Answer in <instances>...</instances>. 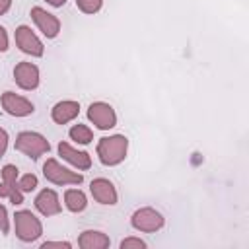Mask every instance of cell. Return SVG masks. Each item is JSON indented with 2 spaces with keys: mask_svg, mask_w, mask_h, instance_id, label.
Here are the masks:
<instances>
[{
  "mask_svg": "<svg viewBox=\"0 0 249 249\" xmlns=\"http://www.w3.org/2000/svg\"><path fill=\"white\" fill-rule=\"evenodd\" d=\"M31 18H33V21L37 23V27L43 31L45 37L53 39V37L58 35V31H60V21H58L56 16H53V14L45 12L43 8L35 6V8H31Z\"/></svg>",
  "mask_w": 249,
  "mask_h": 249,
  "instance_id": "cell-7",
  "label": "cell"
},
{
  "mask_svg": "<svg viewBox=\"0 0 249 249\" xmlns=\"http://www.w3.org/2000/svg\"><path fill=\"white\" fill-rule=\"evenodd\" d=\"M109 243H111L109 237L95 230H86L78 237V245L82 249H105V247H109Z\"/></svg>",
  "mask_w": 249,
  "mask_h": 249,
  "instance_id": "cell-15",
  "label": "cell"
},
{
  "mask_svg": "<svg viewBox=\"0 0 249 249\" xmlns=\"http://www.w3.org/2000/svg\"><path fill=\"white\" fill-rule=\"evenodd\" d=\"M128 150V140L123 134H115V136H105L99 140L97 144V156L99 161L103 165H117L124 160Z\"/></svg>",
  "mask_w": 249,
  "mask_h": 249,
  "instance_id": "cell-1",
  "label": "cell"
},
{
  "mask_svg": "<svg viewBox=\"0 0 249 249\" xmlns=\"http://www.w3.org/2000/svg\"><path fill=\"white\" fill-rule=\"evenodd\" d=\"M0 196H8L14 204H21L23 202V195L19 191L18 185H10V183H0Z\"/></svg>",
  "mask_w": 249,
  "mask_h": 249,
  "instance_id": "cell-18",
  "label": "cell"
},
{
  "mask_svg": "<svg viewBox=\"0 0 249 249\" xmlns=\"http://www.w3.org/2000/svg\"><path fill=\"white\" fill-rule=\"evenodd\" d=\"M45 2H49L51 6H54V8H58V6H62L66 0H45Z\"/></svg>",
  "mask_w": 249,
  "mask_h": 249,
  "instance_id": "cell-28",
  "label": "cell"
},
{
  "mask_svg": "<svg viewBox=\"0 0 249 249\" xmlns=\"http://www.w3.org/2000/svg\"><path fill=\"white\" fill-rule=\"evenodd\" d=\"M64 202H66V208L70 212H82L86 208V204H88L86 195L82 191H78V189H68L64 193Z\"/></svg>",
  "mask_w": 249,
  "mask_h": 249,
  "instance_id": "cell-16",
  "label": "cell"
},
{
  "mask_svg": "<svg viewBox=\"0 0 249 249\" xmlns=\"http://www.w3.org/2000/svg\"><path fill=\"white\" fill-rule=\"evenodd\" d=\"M16 179H18V167L12 165V163L4 165V169H2V181L4 183H10V185H16Z\"/></svg>",
  "mask_w": 249,
  "mask_h": 249,
  "instance_id": "cell-21",
  "label": "cell"
},
{
  "mask_svg": "<svg viewBox=\"0 0 249 249\" xmlns=\"http://www.w3.org/2000/svg\"><path fill=\"white\" fill-rule=\"evenodd\" d=\"M89 191L93 195V198L101 204H117V191L113 187V183L109 179H93L89 185Z\"/></svg>",
  "mask_w": 249,
  "mask_h": 249,
  "instance_id": "cell-11",
  "label": "cell"
},
{
  "mask_svg": "<svg viewBox=\"0 0 249 249\" xmlns=\"http://www.w3.org/2000/svg\"><path fill=\"white\" fill-rule=\"evenodd\" d=\"M16 150H19L21 154L29 156L31 160H37L39 156H43L45 152L51 150V144L39 132L25 130V132H19L18 134V138H16Z\"/></svg>",
  "mask_w": 249,
  "mask_h": 249,
  "instance_id": "cell-2",
  "label": "cell"
},
{
  "mask_svg": "<svg viewBox=\"0 0 249 249\" xmlns=\"http://www.w3.org/2000/svg\"><path fill=\"white\" fill-rule=\"evenodd\" d=\"M130 247L144 249V247H146V243H144L142 239H138V237H126V239H123V241H121V249H130Z\"/></svg>",
  "mask_w": 249,
  "mask_h": 249,
  "instance_id": "cell-22",
  "label": "cell"
},
{
  "mask_svg": "<svg viewBox=\"0 0 249 249\" xmlns=\"http://www.w3.org/2000/svg\"><path fill=\"white\" fill-rule=\"evenodd\" d=\"M16 43L23 53H27L31 56H41L43 54V43L37 39V35L27 25H19L16 29Z\"/></svg>",
  "mask_w": 249,
  "mask_h": 249,
  "instance_id": "cell-8",
  "label": "cell"
},
{
  "mask_svg": "<svg viewBox=\"0 0 249 249\" xmlns=\"http://www.w3.org/2000/svg\"><path fill=\"white\" fill-rule=\"evenodd\" d=\"M14 218H16V235L21 241H35L43 233V226L39 218H35V214H31L29 210H19L16 212Z\"/></svg>",
  "mask_w": 249,
  "mask_h": 249,
  "instance_id": "cell-3",
  "label": "cell"
},
{
  "mask_svg": "<svg viewBox=\"0 0 249 249\" xmlns=\"http://www.w3.org/2000/svg\"><path fill=\"white\" fill-rule=\"evenodd\" d=\"M6 148H8V134H6L4 128H0V158L4 156Z\"/></svg>",
  "mask_w": 249,
  "mask_h": 249,
  "instance_id": "cell-25",
  "label": "cell"
},
{
  "mask_svg": "<svg viewBox=\"0 0 249 249\" xmlns=\"http://www.w3.org/2000/svg\"><path fill=\"white\" fill-rule=\"evenodd\" d=\"M130 222L140 231H158L163 226V216L154 208H140L132 214Z\"/></svg>",
  "mask_w": 249,
  "mask_h": 249,
  "instance_id": "cell-6",
  "label": "cell"
},
{
  "mask_svg": "<svg viewBox=\"0 0 249 249\" xmlns=\"http://www.w3.org/2000/svg\"><path fill=\"white\" fill-rule=\"evenodd\" d=\"M35 208L43 214V216H53L60 212V202H58V195L53 189H45L37 195L35 198Z\"/></svg>",
  "mask_w": 249,
  "mask_h": 249,
  "instance_id": "cell-12",
  "label": "cell"
},
{
  "mask_svg": "<svg viewBox=\"0 0 249 249\" xmlns=\"http://www.w3.org/2000/svg\"><path fill=\"white\" fill-rule=\"evenodd\" d=\"M14 80L21 89H35L39 86V68L31 62H19L14 68Z\"/></svg>",
  "mask_w": 249,
  "mask_h": 249,
  "instance_id": "cell-9",
  "label": "cell"
},
{
  "mask_svg": "<svg viewBox=\"0 0 249 249\" xmlns=\"http://www.w3.org/2000/svg\"><path fill=\"white\" fill-rule=\"evenodd\" d=\"M49 247H64V249H70V243L68 241H45L41 245V249H49Z\"/></svg>",
  "mask_w": 249,
  "mask_h": 249,
  "instance_id": "cell-24",
  "label": "cell"
},
{
  "mask_svg": "<svg viewBox=\"0 0 249 249\" xmlns=\"http://www.w3.org/2000/svg\"><path fill=\"white\" fill-rule=\"evenodd\" d=\"M70 138L72 140H76V142H80V144H89L91 142V138H93V132L86 126V124H74L72 128H70Z\"/></svg>",
  "mask_w": 249,
  "mask_h": 249,
  "instance_id": "cell-17",
  "label": "cell"
},
{
  "mask_svg": "<svg viewBox=\"0 0 249 249\" xmlns=\"http://www.w3.org/2000/svg\"><path fill=\"white\" fill-rule=\"evenodd\" d=\"M76 6L84 14H95L101 8V0H76Z\"/></svg>",
  "mask_w": 249,
  "mask_h": 249,
  "instance_id": "cell-19",
  "label": "cell"
},
{
  "mask_svg": "<svg viewBox=\"0 0 249 249\" xmlns=\"http://www.w3.org/2000/svg\"><path fill=\"white\" fill-rule=\"evenodd\" d=\"M10 4H12V0H0V16L10 10Z\"/></svg>",
  "mask_w": 249,
  "mask_h": 249,
  "instance_id": "cell-27",
  "label": "cell"
},
{
  "mask_svg": "<svg viewBox=\"0 0 249 249\" xmlns=\"http://www.w3.org/2000/svg\"><path fill=\"white\" fill-rule=\"evenodd\" d=\"M2 107L6 109V113L14 115V117H25L33 113V103L27 101L21 95H16L12 91H4L2 93Z\"/></svg>",
  "mask_w": 249,
  "mask_h": 249,
  "instance_id": "cell-10",
  "label": "cell"
},
{
  "mask_svg": "<svg viewBox=\"0 0 249 249\" xmlns=\"http://www.w3.org/2000/svg\"><path fill=\"white\" fill-rule=\"evenodd\" d=\"M8 230H10V224H8V212H6V208L0 204V231H2V233H8Z\"/></svg>",
  "mask_w": 249,
  "mask_h": 249,
  "instance_id": "cell-23",
  "label": "cell"
},
{
  "mask_svg": "<svg viewBox=\"0 0 249 249\" xmlns=\"http://www.w3.org/2000/svg\"><path fill=\"white\" fill-rule=\"evenodd\" d=\"M80 113V103L78 101H60L53 107L51 115H53V121L58 123V124H66L70 123L72 119H76Z\"/></svg>",
  "mask_w": 249,
  "mask_h": 249,
  "instance_id": "cell-14",
  "label": "cell"
},
{
  "mask_svg": "<svg viewBox=\"0 0 249 249\" xmlns=\"http://www.w3.org/2000/svg\"><path fill=\"white\" fill-rule=\"evenodd\" d=\"M8 49V33H6V29L0 25V53H4Z\"/></svg>",
  "mask_w": 249,
  "mask_h": 249,
  "instance_id": "cell-26",
  "label": "cell"
},
{
  "mask_svg": "<svg viewBox=\"0 0 249 249\" xmlns=\"http://www.w3.org/2000/svg\"><path fill=\"white\" fill-rule=\"evenodd\" d=\"M18 187H19L21 193H31V191L37 187V177H35L33 173H27V175H23V177L19 179Z\"/></svg>",
  "mask_w": 249,
  "mask_h": 249,
  "instance_id": "cell-20",
  "label": "cell"
},
{
  "mask_svg": "<svg viewBox=\"0 0 249 249\" xmlns=\"http://www.w3.org/2000/svg\"><path fill=\"white\" fill-rule=\"evenodd\" d=\"M43 173L47 177V181L54 183V185H80L84 181V177L80 173H74L66 167H62L56 160H47L43 165Z\"/></svg>",
  "mask_w": 249,
  "mask_h": 249,
  "instance_id": "cell-4",
  "label": "cell"
},
{
  "mask_svg": "<svg viewBox=\"0 0 249 249\" xmlns=\"http://www.w3.org/2000/svg\"><path fill=\"white\" fill-rule=\"evenodd\" d=\"M58 154L62 156V160H66L68 163H72L78 169H89V165H91V158L86 152L74 150L68 142H60L58 144Z\"/></svg>",
  "mask_w": 249,
  "mask_h": 249,
  "instance_id": "cell-13",
  "label": "cell"
},
{
  "mask_svg": "<svg viewBox=\"0 0 249 249\" xmlns=\"http://www.w3.org/2000/svg\"><path fill=\"white\" fill-rule=\"evenodd\" d=\"M88 119L101 130H107V128H113L115 123H117V115L113 111V107L109 103H103V101H97V103H91L89 109H88Z\"/></svg>",
  "mask_w": 249,
  "mask_h": 249,
  "instance_id": "cell-5",
  "label": "cell"
}]
</instances>
